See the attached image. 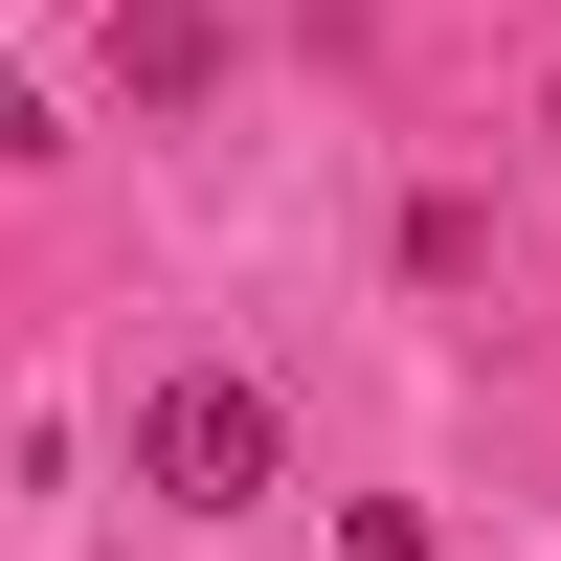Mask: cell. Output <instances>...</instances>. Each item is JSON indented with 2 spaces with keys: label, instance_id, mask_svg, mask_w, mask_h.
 <instances>
[{
  "label": "cell",
  "instance_id": "1",
  "mask_svg": "<svg viewBox=\"0 0 561 561\" xmlns=\"http://www.w3.org/2000/svg\"><path fill=\"white\" fill-rule=\"evenodd\" d=\"M270 472H293V449H270V382H225V359L135 404V494H180V517H248Z\"/></svg>",
  "mask_w": 561,
  "mask_h": 561
},
{
  "label": "cell",
  "instance_id": "2",
  "mask_svg": "<svg viewBox=\"0 0 561 561\" xmlns=\"http://www.w3.org/2000/svg\"><path fill=\"white\" fill-rule=\"evenodd\" d=\"M113 90L135 113H203L225 90V0H113Z\"/></svg>",
  "mask_w": 561,
  "mask_h": 561
},
{
  "label": "cell",
  "instance_id": "3",
  "mask_svg": "<svg viewBox=\"0 0 561 561\" xmlns=\"http://www.w3.org/2000/svg\"><path fill=\"white\" fill-rule=\"evenodd\" d=\"M337 561H449V539L404 517V494H359V517H337Z\"/></svg>",
  "mask_w": 561,
  "mask_h": 561
},
{
  "label": "cell",
  "instance_id": "4",
  "mask_svg": "<svg viewBox=\"0 0 561 561\" xmlns=\"http://www.w3.org/2000/svg\"><path fill=\"white\" fill-rule=\"evenodd\" d=\"M0 158H68V135H45V90H23V68H0Z\"/></svg>",
  "mask_w": 561,
  "mask_h": 561
}]
</instances>
